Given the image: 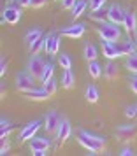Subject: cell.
<instances>
[{"instance_id":"cell-14","label":"cell","mask_w":137,"mask_h":156,"mask_svg":"<svg viewBox=\"0 0 137 156\" xmlns=\"http://www.w3.org/2000/svg\"><path fill=\"white\" fill-rule=\"evenodd\" d=\"M137 133V125H121V126L116 130V135L121 139V140H128L134 135Z\"/></svg>"},{"instance_id":"cell-8","label":"cell","mask_w":137,"mask_h":156,"mask_svg":"<svg viewBox=\"0 0 137 156\" xmlns=\"http://www.w3.org/2000/svg\"><path fill=\"white\" fill-rule=\"evenodd\" d=\"M60 116H58L56 111H49L48 116H46V119H44V130L48 132V133H56L58 126H60Z\"/></svg>"},{"instance_id":"cell-19","label":"cell","mask_w":137,"mask_h":156,"mask_svg":"<svg viewBox=\"0 0 137 156\" xmlns=\"http://www.w3.org/2000/svg\"><path fill=\"white\" fill-rule=\"evenodd\" d=\"M88 7V2L86 0H78L76 2V5L72 7V18L76 20V18H79V16H83V12L86 11Z\"/></svg>"},{"instance_id":"cell-40","label":"cell","mask_w":137,"mask_h":156,"mask_svg":"<svg viewBox=\"0 0 137 156\" xmlns=\"http://www.w3.org/2000/svg\"><path fill=\"white\" fill-rule=\"evenodd\" d=\"M130 86H132V91L137 95V77L135 79H132V83H130Z\"/></svg>"},{"instance_id":"cell-24","label":"cell","mask_w":137,"mask_h":156,"mask_svg":"<svg viewBox=\"0 0 137 156\" xmlns=\"http://www.w3.org/2000/svg\"><path fill=\"white\" fill-rule=\"evenodd\" d=\"M85 97L90 104H95V102H99V90L95 88L93 84H90L86 88V93H85Z\"/></svg>"},{"instance_id":"cell-2","label":"cell","mask_w":137,"mask_h":156,"mask_svg":"<svg viewBox=\"0 0 137 156\" xmlns=\"http://www.w3.org/2000/svg\"><path fill=\"white\" fill-rule=\"evenodd\" d=\"M99 35L102 37V41H109V42H116L120 41L121 37V30L116 23H111V21H104L100 23L99 27Z\"/></svg>"},{"instance_id":"cell-5","label":"cell","mask_w":137,"mask_h":156,"mask_svg":"<svg viewBox=\"0 0 137 156\" xmlns=\"http://www.w3.org/2000/svg\"><path fill=\"white\" fill-rule=\"evenodd\" d=\"M44 51L51 56L58 55V51H60V35L58 34H49L44 39Z\"/></svg>"},{"instance_id":"cell-28","label":"cell","mask_w":137,"mask_h":156,"mask_svg":"<svg viewBox=\"0 0 137 156\" xmlns=\"http://www.w3.org/2000/svg\"><path fill=\"white\" fill-rule=\"evenodd\" d=\"M90 18H92L93 21L104 23V21H107V11H102V9H99V11H93Z\"/></svg>"},{"instance_id":"cell-17","label":"cell","mask_w":137,"mask_h":156,"mask_svg":"<svg viewBox=\"0 0 137 156\" xmlns=\"http://www.w3.org/2000/svg\"><path fill=\"white\" fill-rule=\"evenodd\" d=\"M123 27H125L127 32H135V30H137V18H135L134 12H130V11L125 12V21H123Z\"/></svg>"},{"instance_id":"cell-31","label":"cell","mask_w":137,"mask_h":156,"mask_svg":"<svg viewBox=\"0 0 137 156\" xmlns=\"http://www.w3.org/2000/svg\"><path fill=\"white\" fill-rule=\"evenodd\" d=\"M44 39H46V37L39 39L37 42H34L32 46H30V53H32V55H39V51L44 49Z\"/></svg>"},{"instance_id":"cell-12","label":"cell","mask_w":137,"mask_h":156,"mask_svg":"<svg viewBox=\"0 0 137 156\" xmlns=\"http://www.w3.org/2000/svg\"><path fill=\"white\" fill-rule=\"evenodd\" d=\"M85 32H86L85 25H79V23H76V25H72V27H67V28L62 30V35L70 37V39H79V37L85 35Z\"/></svg>"},{"instance_id":"cell-15","label":"cell","mask_w":137,"mask_h":156,"mask_svg":"<svg viewBox=\"0 0 137 156\" xmlns=\"http://www.w3.org/2000/svg\"><path fill=\"white\" fill-rule=\"evenodd\" d=\"M51 146L49 139H46V137H32L30 139V149H32V153L34 151H39V149H44V151H48Z\"/></svg>"},{"instance_id":"cell-41","label":"cell","mask_w":137,"mask_h":156,"mask_svg":"<svg viewBox=\"0 0 137 156\" xmlns=\"http://www.w3.org/2000/svg\"><path fill=\"white\" fill-rule=\"evenodd\" d=\"M34 154L35 156H44V154H48V153H46L44 149H39V151H34Z\"/></svg>"},{"instance_id":"cell-34","label":"cell","mask_w":137,"mask_h":156,"mask_svg":"<svg viewBox=\"0 0 137 156\" xmlns=\"http://www.w3.org/2000/svg\"><path fill=\"white\" fill-rule=\"evenodd\" d=\"M125 116H127V118H135L137 116V107H127Z\"/></svg>"},{"instance_id":"cell-7","label":"cell","mask_w":137,"mask_h":156,"mask_svg":"<svg viewBox=\"0 0 137 156\" xmlns=\"http://www.w3.org/2000/svg\"><path fill=\"white\" fill-rule=\"evenodd\" d=\"M125 12H127V11H123L121 5L113 4V5L107 9V21L116 23V25H123V21H125Z\"/></svg>"},{"instance_id":"cell-38","label":"cell","mask_w":137,"mask_h":156,"mask_svg":"<svg viewBox=\"0 0 137 156\" xmlns=\"http://www.w3.org/2000/svg\"><path fill=\"white\" fill-rule=\"evenodd\" d=\"M20 7H32V0H18Z\"/></svg>"},{"instance_id":"cell-35","label":"cell","mask_w":137,"mask_h":156,"mask_svg":"<svg viewBox=\"0 0 137 156\" xmlns=\"http://www.w3.org/2000/svg\"><path fill=\"white\" fill-rule=\"evenodd\" d=\"M76 2L78 0H62V5H63V9H72L76 5Z\"/></svg>"},{"instance_id":"cell-22","label":"cell","mask_w":137,"mask_h":156,"mask_svg":"<svg viewBox=\"0 0 137 156\" xmlns=\"http://www.w3.org/2000/svg\"><path fill=\"white\" fill-rule=\"evenodd\" d=\"M120 49H121V55H127V56H132V55H135V49H137V44H134L132 41H125V42L120 46Z\"/></svg>"},{"instance_id":"cell-11","label":"cell","mask_w":137,"mask_h":156,"mask_svg":"<svg viewBox=\"0 0 137 156\" xmlns=\"http://www.w3.org/2000/svg\"><path fill=\"white\" fill-rule=\"evenodd\" d=\"M70 133H72V128H70V123L67 119H62L60 121V126H58L56 130V139L60 144H63L69 137H70Z\"/></svg>"},{"instance_id":"cell-3","label":"cell","mask_w":137,"mask_h":156,"mask_svg":"<svg viewBox=\"0 0 137 156\" xmlns=\"http://www.w3.org/2000/svg\"><path fill=\"white\" fill-rule=\"evenodd\" d=\"M16 88L21 93H27L35 88V77L30 72H18L16 76Z\"/></svg>"},{"instance_id":"cell-4","label":"cell","mask_w":137,"mask_h":156,"mask_svg":"<svg viewBox=\"0 0 137 156\" xmlns=\"http://www.w3.org/2000/svg\"><path fill=\"white\" fill-rule=\"evenodd\" d=\"M44 69H46V62L42 60V56L32 55V58H30V62H28V72L30 74H32L35 79H41Z\"/></svg>"},{"instance_id":"cell-29","label":"cell","mask_w":137,"mask_h":156,"mask_svg":"<svg viewBox=\"0 0 137 156\" xmlns=\"http://www.w3.org/2000/svg\"><path fill=\"white\" fill-rule=\"evenodd\" d=\"M58 63H60V67H62L63 70H69V69L72 67V60H70L69 55H60V56H58Z\"/></svg>"},{"instance_id":"cell-39","label":"cell","mask_w":137,"mask_h":156,"mask_svg":"<svg viewBox=\"0 0 137 156\" xmlns=\"http://www.w3.org/2000/svg\"><path fill=\"white\" fill-rule=\"evenodd\" d=\"M120 154H121V156H132V154H134V151H132L130 147H125L121 153H120Z\"/></svg>"},{"instance_id":"cell-32","label":"cell","mask_w":137,"mask_h":156,"mask_svg":"<svg viewBox=\"0 0 137 156\" xmlns=\"http://www.w3.org/2000/svg\"><path fill=\"white\" fill-rule=\"evenodd\" d=\"M104 4H106V0H90V11L93 12V11H99V9L104 7Z\"/></svg>"},{"instance_id":"cell-37","label":"cell","mask_w":137,"mask_h":156,"mask_svg":"<svg viewBox=\"0 0 137 156\" xmlns=\"http://www.w3.org/2000/svg\"><path fill=\"white\" fill-rule=\"evenodd\" d=\"M5 72H7V62L2 60V63H0V76H5Z\"/></svg>"},{"instance_id":"cell-23","label":"cell","mask_w":137,"mask_h":156,"mask_svg":"<svg viewBox=\"0 0 137 156\" xmlns=\"http://www.w3.org/2000/svg\"><path fill=\"white\" fill-rule=\"evenodd\" d=\"M97 56H99V51L95 48V44H86L85 46V58L88 62H93V60H97Z\"/></svg>"},{"instance_id":"cell-42","label":"cell","mask_w":137,"mask_h":156,"mask_svg":"<svg viewBox=\"0 0 137 156\" xmlns=\"http://www.w3.org/2000/svg\"><path fill=\"white\" fill-rule=\"evenodd\" d=\"M135 44H137V42H135Z\"/></svg>"},{"instance_id":"cell-18","label":"cell","mask_w":137,"mask_h":156,"mask_svg":"<svg viewBox=\"0 0 137 156\" xmlns=\"http://www.w3.org/2000/svg\"><path fill=\"white\" fill-rule=\"evenodd\" d=\"M74 83H76V77H74V74L69 70L63 72V77H62V86H63L65 90H72L74 88Z\"/></svg>"},{"instance_id":"cell-20","label":"cell","mask_w":137,"mask_h":156,"mask_svg":"<svg viewBox=\"0 0 137 156\" xmlns=\"http://www.w3.org/2000/svg\"><path fill=\"white\" fill-rule=\"evenodd\" d=\"M39 39H42V30H39V28L30 30L28 34L25 35V41H27V44H28V48H30L34 42H37Z\"/></svg>"},{"instance_id":"cell-26","label":"cell","mask_w":137,"mask_h":156,"mask_svg":"<svg viewBox=\"0 0 137 156\" xmlns=\"http://www.w3.org/2000/svg\"><path fill=\"white\" fill-rule=\"evenodd\" d=\"M53 72H55V65L53 63H46V69H44L42 76H41V83H48L51 77H53Z\"/></svg>"},{"instance_id":"cell-21","label":"cell","mask_w":137,"mask_h":156,"mask_svg":"<svg viewBox=\"0 0 137 156\" xmlns=\"http://www.w3.org/2000/svg\"><path fill=\"white\" fill-rule=\"evenodd\" d=\"M88 72H90V76L93 79H99L102 76V67L99 65V62L97 60H93V62H88Z\"/></svg>"},{"instance_id":"cell-10","label":"cell","mask_w":137,"mask_h":156,"mask_svg":"<svg viewBox=\"0 0 137 156\" xmlns=\"http://www.w3.org/2000/svg\"><path fill=\"white\" fill-rule=\"evenodd\" d=\"M41 125H42L41 121H32V123H28V125L20 132V142H27V140H30L32 137H35V133L39 132V128H41Z\"/></svg>"},{"instance_id":"cell-25","label":"cell","mask_w":137,"mask_h":156,"mask_svg":"<svg viewBox=\"0 0 137 156\" xmlns=\"http://www.w3.org/2000/svg\"><path fill=\"white\" fill-rule=\"evenodd\" d=\"M11 132H13V125H11L7 119L0 121V139H2V140H4V139H7Z\"/></svg>"},{"instance_id":"cell-33","label":"cell","mask_w":137,"mask_h":156,"mask_svg":"<svg viewBox=\"0 0 137 156\" xmlns=\"http://www.w3.org/2000/svg\"><path fill=\"white\" fill-rule=\"evenodd\" d=\"M9 149H11V146H9V142L4 139V142H2V147H0V154L2 156H5L9 153Z\"/></svg>"},{"instance_id":"cell-27","label":"cell","mask_w":137,"mask_h":156,"mask_svg":"<svg viewBox=\"0 0 137 156\" xmlns=\"http://www.w3.org/2000/svg\"><path fill=\"white\" fill-rule=\"evenodd\" d=\"M125 69L130 70L132 74H137V55H132V56L127 58V62H125Z\"/></svg>"},{"instance_id":"cell-36","label":"cell","mask_w":137,"mask_h":156,"mask_svg":"<svg viewBox=\"0 0 137 156\" xmlns=\"http://www.w3.org/2000/svg\"><path fill=\"white\" fill-rule=\"evenodd\" d=\"M46 5V0H32V7L34 9H41Z\"/></svg>"},{"instance_id":"cell-1","label":"cell","mask_w":137,"mask_h":156,"mask_svg":"<svg viewBox=\"0 0 137 156\" xmlns=\"http://www.w3.org/2000/svg\"><path fill=\"white\" fill-rule=\"evenodd\" d=\"M78 142H79L85 149L92 151L93 154H97V153H100V151L106 149V142L93 139L92 133H90V132H85V130H81V132H79V135H78Z\"/></svg>"},{"instance_id":"cell-9","label":"cell","mask_w":137,"mask_h":156,"mask_svg":"<svg viewBox=\"0 0 137 156\" xmlns=\"http://www.w3.org/2000/svg\"><path fill=\"white\" fill-rule=\"evenodd\" d=\"M102 53L107 60H114V58L123 56L120 46H116L114 42H109V41H102Z\"/></svg>"},{"instance_id":"cell-16","label":"cell","mask_w":137,"mask_h":156,"mask_svg":"<svg viewBox=\"0 0 137 156\" xmlns=\"http://www.w3.org/2000/svg\"><path fill=\"white\" fill-rule=\"evenodd\" d=\"M104 74H106V79L107 81H114L118 77V74H120V69H118V65L113 60H109V63L104 67Z\"/></svg>"},{"instance_id":"cell-13","label":"cell","mask_w":137,"mask_h":156,"mask_svg":"<svg viewBox=\"0 0 137 156\" xmlns=\"http://www.w3.org/2000/svg\"><path fill=\"white\" fill-rule=\"evenodd\" d=\"M25 97L30 100H35V102H42V100H48L51 97L49 93H48V90L46 88H34V90H30V91L25 93Z\"/></svg>"},{"instance_id":"cell-30","label":"cell","mask_w":137,"mask_h":156,"mask_svg":"<svg viewBox=\"0 0 137 156\" xmlns=\"http://www.w3.org/2000/svg\"><path fill=\"white\" fill-rule=\"evenodd\" d=\"M44 88H46V90H48V93H49L51 97H53V95L58 91V83H56V79L51 77L48 83H44Z\"/></svg>"},{"instance_id":"cell-6","label":"cell","mask_w":137,"mask_h":156,"mask_svg":"<svg viewBox=\"0 0 137 156\" xmlns=\"http://www.w3.org/2000/svg\"><path fill=\"white\" fill-rule=\"evenodd\" d=\"M21 9L23 7H14V5H11V7H5L4 9V12H2V20L9 25H16V23H20L21 20Z\"/></svg>"}]
</instances>
